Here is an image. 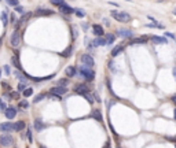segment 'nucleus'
I'll return each instance as SVG.
<instances>
[{
    "label": "nucleus",
    "instance_id": "nucleus-1",
    "mask_svg": "<svg viewBox=\"0 0 176 148\" xmlns=\"http://www.w3.org/2000/svg\"><path fill=\"white\" fill-rule=\"evenodd\" d=\"M79 74L87 81H94V78H95V71L89 66H85V64L79 69Z\"/></svg>",
    "mask_w": 176,
    "mask_h": 148
},
{
    "label": "nucleus",
    "instance_id": "nucleus-2",
    "mask_svg": "<svg viewBox=\"0 0 176 148\" xmlns=\"http://www.w3.org/2000/svg\"><path fill=\"white\" fill-rule=\"evenodd\" d=\"M110 15L114 18L116 21H118V22H124V24H127V22H129L131 21V15H129L128 12H125V11H112L110 12Z\"/></svg>",
    "mask_w": 176,
    "mask_h": 148
},
{
    "label": "nucleus",
    "instance_id": "nucleus-3",
    "mask_svg": "<svg viewBox=\"0 0 176 148\" xmlns=\"http://www.w3.org/2000/svg\"><path fill=\"white\" fill-rule=\"evenodd\" d=\"M10 43H11V47L14 48H18L21 44V33H19V29L15 28L14 33L11 34V39H10Z\"/></svg>",
    "mask_w": 176,
    "mask_h": 148
},
{
    "label": "nucleus",
    "instance_id": "nucleus-4",
    "mask_svg": "<svg viewBox=\"0 0 176 148\" xmlns=\"http://www.w3.org/2000/svg\"><path fill=\"white\" fill-rule=\"evenodd\" d=\"M14 144V139L11 134H1L0 136V145L3 147H11Z\"/></svg>",
    "mask_w": 176,
    "mask_h": 148
},
{
    "label": "nucleus",
    "instance_id": "nucleus-5",
    "mask_svg": "<svg viewBox=\"0 0 176 148\" xmlns=\"http://www.w3.org/2000/svg\"><path fill=\"white\" fill-rule=\"evenodd\" d=\"M117 36L123 37V39H133V32L129 29H118L117 30Z\"/></svg>",
    "mask_w": 176,
    "mask_h": 148
},
{
    "label": "nucleus",
    "instance_id": "nucleus-6",
    "mask_svg": "<svg viewBox=\"0 0 176 148\" xmlns=\"http://www.w3.org/2000/svg\"><path fill=\"white\" fill-rule=\"evenodd\" d=\"M81 63L92 67V66L95 64V60H94V58H92L89 54H84V55H81Z\"/></svg>",
    "mask_w": 176,
    "mask_h": 148
},
{
    "label": "nucleus",
    "instance_id": "nucleus-7",
    "mask_svg": "<svg viewBox=\"0 0 176 148\" xmlns=\"http://www.w3.org/2000/svg\"><path fill=\"white\" fill-rule=\"evenodd\" d=\"M0 130L4 132V133L12 132V130H15V124H11V122H3V124H0Z\"/></svg>",
    "mask_w": 176,
    "mask_h": 148
},
{
    "label": "nucleus",
    "instance_id": "nucleus-8",
    "mask_svg": "<svg viewBox=\"0 0 176 148\" xmlns=\"http://www.w3.org/2000/svg\"><path fill=\"white\" fill-rule=\"evenodd\" d=\"M54 14L52 10H48V8H37L36 12H35V15L37 16H50Z\"/></svg>",
    "mask_w": 176,
    "mask_h": 148
},
{
    "label": "nucleus",
    "instance_id": "nucleus-9",
    "mask_svg": "<svg viewBox=\"0 0 176 148\" xmlns=\"http://www.w3.org/2000/svg\"><path fill=\"white\" fill-rule=\"evenodd\" d=\"M68 92V88L66 87H61V85H55V87H52L51 88V93H55V95H65V93Z\"/></svg>",
    "mask_w": 176,
    "mask_h": 148
},
{
    "label": "nucleus",
    "instance_id": "nucleus-10",
    "mask_svg": "<svg viewBox=\"0 0 176 148\" xmlns=\"http://www.w3.org/2000/svg\"><path fill=\"white\" fill-rule=\"evenodd\" d=\"M74 92L79 93V95H84V93L89 92V89L84 84H77V85H74Z\"/></svg>",
    "mask_w": 176,
    "mask_h": 148
},
{
    "label": "nucleus",
    "instance_id": "nucleus-11",
    "mask_svg": "<svg viewBox=\"0 0 176 148\" xmlns=\"http://www.w3.org/2000/svg\"><path fill=\"white\" fill-rule=\"evenodd\" d=\"M58 8H59L61 14H63V15H69V14H73V12H74V8H72L70 6H68L66 3L62 4V6L58 7Z\"/></svg>",
    "mask_w": 176,
    "mask_h": 148
},
{
    "label": "nucleus",
    "instance_id": "nucleus-12",
    "mask_svg": "<svg viewBox=\"0 0 176 148\" xmlns=\"http://www.w3.org/2000/svg\"><path fill=\"white\" fill-rule=\"evenodd\" d=\"M30 16H32V12H26V14H22V16H21V19L17 22V25H15V28H18L19 25H24V24H26L29 19H30Z\"/></svg>",
    "mask_w": 176,
    "mask_h": 148
},
{
    "label": "nucleus",
    "instance_id": "nucleus-13",
    "mask_svg": "<svg viewBox=\"0 0 176 148\" xmlns=\"http://www.w3.org/2000/svg\"><path fill=\"white\" fill-rule=\"evenodd\" d=\"M4 114H6V117H7L8 119H14L17 115V110L14 107H7V110L4 111Z\"/></svg>",
    "mask_w": 176,
    "mask_h": 148
},
{
    "label": "nucleus",
    "instance_id": "nucleus-14",
    "mask_svg": "<svg viewBox=\"0 0 176 148\" xmlns=\"http://www.w3.org/2000/svg\"><path fill=\"white\" fill-rule=\"evenodd\" d=\"M92 30H94V34L98 37H102L105 34L103 28H102L100 25H92Z\"/></svg>",
    "mask_w": 176,
    "mask_h": 148
},
{
    "label": "nucleus",
    "instance_id": "nucleus-15",
    "mask_svg": "<svg viewBox=\"0 0 176 148\" xmlns=\"http://www.w3.org/2000/svg\"><path fill=\"white\" fill-rule=\"evenodd\" d=\"M92 44H94V47H99V45H107V41H106V39H105L103 36H102V37H98L96 40L92 41Z\"/></svg>",
    "mask_w": 176,
    "mask_h": 148
},
{
    "label": "nucleus",
    "instance_id": "nucleus-16",
    "mask_svg": "<svg viewBox=\"0 0 176 148\" xmlns=\"http://www.w3.org/2000/svg\"><path fill=\"white\" fill-rule=\"evenodd\" d=\"M153 43H156V44H167L168 41H167V39L165 37H158V36H151L150 37Z\"/></svg>",
    "mask_w": 176,
    "mask_h": 148
},
{
    "label": "nucleus",
    "instance_id": "nucleus-17",
    "mask_svg": "<svg viewBox=\"0 0 176 148\" xmlns=\"http://www.w3.org/2000/svg\"><path fill=\"white\" fill-rule=\"evenodd\" d=\"M33 126H35V129H36L37 132L43 130V129H44V124H43V121H41V118H36V119H35V124H33Z\"/></svg>",
    "mask_w": 176,
    "mask_h": 148
},
{
    "label": "nucleus",
    "instance_id": "nucleus-18",
    "mask_svg": "<svg viewBox=\"0 0 176 148\" xmlns=\"http://www.w3.org/2000/svg\"><path fill=\"white\" fill-rule=\"evenodd\" d=\"M66 77H69V78H72V77L76 76V73H77V69L76 67H73V66H69V67H66Z\"/></svg>",
    "mask_w": 176,
    "mask_h": 148
},
{
    "label": "nucleus",
    "instance_id": "nucleus-19",
    "mask_svg": "<svg viewBox=\"0 0 176 148\" xmlns=\"http://www.w3.org/2000/svg\"><path fill=\"white\" fill-rule=\"evenodd\" d=\"M131 44H146L147 43V37H138V39H131L129 41Z\"/></svg>",
    "mask_w": 176,
    "mask_h": 148
},
{
    "label": "nucleus",
    "instance_id": "nucleus-20",
    "mask_svg": "<svg viewBox=\"0 0 176 148\" xmlns=\"http://www.w3.org/2000/svg\"><path fill=\"white\" fill-rule=\"evenodd\" d=\"M123 51H124V45H123V44L116 45V47L112 49V56H113V58H116V56L118 55L120 52H123Z\"/></svg>",
    "mask_w": 176,
    "mask_h": 148
},
{
    "label": "nucleus",
    "instance_id": "nucleus-21",
    "mask_svg": "<svg viewBox=\"0 0 176 148\" xmlns=\"http://www.w3.org/2000/svg\"><path fill=\"white\" fill-rule=\"evenodd\" d=\"M11 63H12V66H15L17 70H21V71H22V66H21L19 60H18V56H11Z\"/></svg>",
    "mask_w": 176,
    "mask_h": 148
},
{
    "label": "nucleus",
    "instance_id": "nucleus-22",
    "mask_svg": "<svg viewBox=\"0 0 176 148\" xmlns=\"http://www.w3.org/2000/svg\"><path fill=\"white\" fill-rule=\"evenodd\" d=\"M92 117H94L96 121H99V122L103 121V118H102V112H100L99 110H94V111H92Z\"/></svg>",
    "mask_w": 176,
    "mask_h": 148
},
{
    "label": "nucleus",
    "instance_id": "nucleus-23",
    "mask_svg": "<svg viewBox=\"0 0 176 148\" xmlns=\"http://www.w3.org/2000/svg\"><path fill=\"white\" fill-rule=\"evenodd\" d=\"M0 19H1V22H3V26H7L8 25V16H7V12L3 11L1 14H0Z\"/></svg>",
    "mask_w": 176,
    "mask_h": 148
},
{
    "label": "nucleus",
    "instance_id": "nucleus-24",
    "mask_svg": "<svg viewBox=\"0 0 176 148\" xmlns=\"http://www.w3.org/2000/svg\"><path fill=\"white\" fill-rule=\"evenodd\" d=\"M25 126H26V124H25L24 121H18V122H15V130L17 132H21L22 129H25Z\"/></svg>",
    "mask_w": 176,
    "mask_h": 148
},
{
    "label": "nucleus",
    "instance_id": "nucleus-25",
    "mask_svg": "<svg viewBox=\"0 0 176 148\" xmlns=\"http://www.w3.org/2000/svg\"><path fill=\"white\" fill-rule=\"evenodd\" d=\"M105 39H106V41H107V45H109V44H113V43H114V40H116V36L109 33V34H106V36H105Z\"/></svg>",
    "mask_w": 176,
    "mask_h": 148
},
{
    "label": "nucleus",
    "instance_id": "nucleus-26",
    "mask_svg": "<svg viewBox=\"0 0 176 148\" xmlns=\"http://www.w3.org/2000/svg\"><path fill=\"white\" fill-rule=\"evenodd\" d=\"M70 80H66V78H62V80H58L56 81V85H61V87H68Z\"/></svg>",
    "mask_w": 176,
    "mask_h": 148
},
{
    "label": "nucleus",
    "instance_id": "nucleus-27",
    "mask_svg": "<svg viewBox=\"0 0 176 148\" xmlns=\"http://www.w3.org/2000/svg\"><path fill=\"white\" fill-rule=\"evenodd\" d=\"M146 26H147V28H154V29H165L164 25H161V24H156V22H154V24H147Z\"/></svg>",
    "mask_w": 176,
    "mask_h": 148
},
{
    "label": "nucleus",
    "instance_id": "nucleus-28",
    "mask_svg": "<svg viewBox=\"0 0 176 148\" xmlns=\"http://www.w3.org/2000/svg\"><path fill=\"white\" fill-rule=\"evenodd\" d=\"M74 14H76L79 18H84L85 16V11L84 10H81V8H76V10H74Z\"/></svg>",
    "mask_w": 176,
    "mask_h": 148
},
{
    "label": "nucleus",
    "instance_id": "nucleus-29",
    "mask_svg": "<svg viewBox=\"0 0 176 148\" xmlns=\"http://www.w3.org/2000/svg\"><path fill=\"white\" fill-rule=\"evenodd\" d=\"M72 51H73V47H72V45H70V47H68V48L65 49V51L62 52L61 55H62V56H65V58H68V56H70V54H72Z\"/></svg>",
    "mask_w": 176,
    "mask_h": 148
},
{
    "label": "nucleus",
    "instance_id": "nucleus-30",
    "mask_svg": "<svg viewBox=\"0 0 176 148\" xmlns=\"http://www.w3.org/2000/svg\"><path fill=\"white\" fill-rule=\"evenodd\" d=\"M50 3L55 7H61L62 4H65V0H50Z\"/></svg>",
    "mask_w": 176,
    "mask_h": 148
},
{
    "label": "nucleus",
    "instance_id": "nucleus-31",
    "mask_svg": "<svg viewBox=\"0 0 176 148\" xmlns=\"http://www.w3.org/2000/svg\"><path fill=\"white\" fill-rule=\"evenodd\" d=\"M45 97V95L44 93H40V95H36V96L33 97V103H39V102H41V100Z\"/></svg>",
    "mask_w": 176,
    "mask_h": 148
},
{
    "label": "nucleus",
    "instance_id": "nucleus-32",
    "mask_svg": "<svg viewBox=\"0 0 176 148\" xmlns=\"http://www.w3.org/2000/svg\"><path fill=\"white\" fill-rule=\"evenodd\" d=\"M7 1L8 6H11V7H17V6H19V1L18 0H6Z\"/></svg>",
    "mask_w": 176,
    "mask_h": 148
},
{
    "label": "nucleus",
    "instance_id": "nucleus-33",
    "mask_svg": "<svg viewBox=\"0 0 176 148\" xmlns=\"http://www.w3.org/2000/svg\"><path fill=\"white\" fill-rule=\"evenodd\" d=\"M7 110V106H6V102L3 99H0V112H4Z\"/></svg>",
    "mask_w": 176,
    "mask_h": 148
},
{
    "label": "nucleus",
    "instance_id": "nucleus-34",
    "mask_svg": "<svg viewBox=\"0 0 176 148\" xmlns=\"http://www.w3.org/2000/svg\"><path fill=\"white\" fill-rule=\"evenodd\" d=\"M32 95H33V89L32 88H26L24 91V96L25 97H29V96H32Z\"/></svg>",
    "mask_w": 176,
    "mask_h": 148
},
{
    "label": "nucleus",
    "instance_id": "nucleus-35",
    "mask_svg": "<svg viewBox=\"0 0 176 148\" xmlns=\"http://www.w3.org/2000/svg\"><path fill=\"white\" fill-rule=\"evenodd\" d=\"M83 96H84V97H85V99H87V100H88V103H89V104H92V103H94V97H92V96H91V95H89V92H87V93H84V95H83Z\"/></svg>",
    "mask_w": 176,
    "mask_h": 148
},
{
    "label": "nucleus",
    "instance_id": "nucleus-36",
    "mask_svg": "<svg viewBox=\"0 0 176 148\" xmlns=\"http://www.w3.org/2000/svg\"><path fill=\"white\" fill-rule=\"evenodd\" d=\"M77 36H79V32H77L76 26H72V39H73V40H76Z\"/></svg>",
    "mask_w": 176,
    "mask_h": 148
},
{
    "label": "nucleus",
    "instance_id": "nucleus-37",
    "mask_svg": "<svg viewBox=\"0 0 176 148\" xmlns=\"http://www.w3.org/2000/svg\"><path fill=\"white\" fill-rule=\"evenodd\" d=\"M25 89H26V84H25V82H19V84H18V91H19V92H24Z\"/></svg>",
    "mask_w": 176,
    "mask_h": 148
},
{
    "label": "nucleus",
    "instance_id": "nucleus-38",
    "mask_svg": "<svg viewBox=\"0 0 176 148\" xmlns=\"http://www.w3.org/2000/svg\"><path fill=\"white\" fill-rule=\"evenodd\" d=\"M19 107L21 108H28L29 107V103L26 102V100H22V102H19Z\"/></svg>",
    "mask_w": 176,
    "mask_h": 148
},
{
    "label": "nucleus",
    "instance_id": "nucleus-39",
    "mask_svg": "<svg viewBox=\"0 0 176 148\" xmlns=\"http://www.w3.org/2000/svg\"><path fill=\"white\" fill-rule=\"evenodd\" d=\"M26 134H28V140H29V143H33V137H32V130H30V129H29V130H28V133H26Z\"/></svg>",
    "mask_w": 176,
    "mask_h": 148
},
{
    "label": "nucleus",
    "instance_id": "nucleus-40",
    "mask_svg": "<svg viewBox=\"0 0 176 148\" xmlns=\"http://www.w3.org/2000/svg\"><path fill=\"white\" fill-rule=\"evenodd\" d=\"M14 8H15V11H17V12H21V14H24V12H25L24 7H21V6H17V7H14Z\"/></svg>",
    "mask_w": 176,
    "mask_h": 148
},
{
    "label": "nucleus",
    "instance_id": "nucleus-41",
    "mask_svg": "<svg viewBox=\"0 0 176 148\" xmlns=\"http://www.w3.org/2000/svg\"><path fill=\"white\" fill-rule=\"evenodd\" d=\"M165 36H167V37H171L172 40H175V34H173V33H169V32H167V33H165Z\"/></svg>",
    "mask_w": 176,
    "mask_h": 148
},
{
    "label": "nucleus",
    "instance_id": "nucleus-42",
    "mask_svg": "<svg viewBox=\"0 0 176 148\" xmlns=\"http://www.w3.org/2000/svg\"><path fill=\"white\" fill-rule=\"evenodd\" d=\"M4 73L7 74V76H10V66H4Z\"/></svg>",
    "mask_w": 176,
    "mask_h": 148
},
{
    "label": "nucleus",
    "instance_id": "nucleus-43",
    "mask_svg": "<svg viewBox=\"0 0 176 148\" xmlns=\"http://www.w3.org/2000/svg\"><path fill=\"white\" fill-rule=\"evenodd\" d=\"M11 97H14V99H18V97H19V95H18L17 92H14V93H11Z\"/></svg>",
    "mask_w": 176,
    "mask_h": 148
},
{
    "label": "nucleus",
    "instance_id": "nucleus-44",
    "mask_svg": "<svg viewBox=\"0 0 176 148\" xmlns=\"http://www.w3.org/2000/svg\"><path fill=\"white\" fill-rule=\"evenodd\" d=\"M103 24L106 25V26H110V25H109V19H103Z\"/></svg>",
    "mask_w": 176,
    "mask_h": 148
},
{
    "label": "nucleus",
    "instance_id": "nucleus-45",
    "mask_svg": "<svg viewBox=\"0 0 176 148\" xmlns=\"http://www.w3.org/2000/svg\"><path fill=\"white\" fill-rule=\"evenodd\" d=\"M10 21H11V22H15V16L12 15V14H11V18H10Z\"/></svg>",
    "mask_w": 176,
    "mask_h": 148
},
{
    "label": "nucleus",
    "instance_id": "nucleus-46",
    "mask_svg": "<svg viewBox=\"0 0 176 148\" xmlns=\"http://www.w3.org/2000/svg\"><path fill=\"white\" fill-rule=\"evenodd\" d=\"M172 102L176 104V95H173V96H172Z\"/></svg>",
    "mask_w": 176,
    "mask_h": 148
},
{
    "label": "nucleus",
    "instance_id": "nucleus-47",
    "mask_svg": "<svg viewBox=\"0 0 176 148\" xmlns=\"http://www.w3.org/2000/svg\"><path fill=\"white\" fill-rule=\"evenodd\" d=\"M103 148H110V143H106V144H105V147Z\"/></svg>",
    "mask_w": 176,
    "mask_h": 148
},
{
    "label": "nucleus",
    "instance_id": "nucleus-48",
    "mask_svg": "<svg viewBox=\"0 0 176 148\" xmlns=\"http://www.w3.org/2000/svg\"><path fill=\"white\" fill-rule=\"evenodd\" d=\"M83 29H84V30H87V29H88V26H87V24H84V25H83Z\"/></svg>",
    "mask_w": 176,
    "mask_h": 148
},
{
    "label": "nucleus",
    "instance_id": "nucleus-49",
    "mask_svg": "<svg viewBox=\"0 0 176 148\" xmlns=\"http://www.w3.org/2000/svg\"><path fill=\"white\" fill-rule=\"evenodd\" d=\"M172 73H173V76H175V80H176V67L173 69V71H172Z\"/></svg>",
    "mask_w": 176,
    "mask_h": 148
},
{
    "label": "nucleus",
    "instance_id": "nucleus-50",
    "mask_svg": "<svg viewBox=\"0 0 176 148\" xmlns=\"http://www.w3.org/2000/svg\"><path fill=\"white\" fill-rule=\"evenodd\" d=\"M175 119H176V108H175Z\"/></svg>",
    "mask_w": 176,
    "mask_h": 148
},
{
    "label": "nucleus",
    "instance_id": "nucleus-51",
    "mask_svg": "<svg viewBox=\"0 0 176 148\" xmlns=\"http://www.w3.org/2000/svg\"><path fill=\"white\" fill-rule=\"evenodd\" d=\"M0 76H1V70H0Z\"/></svg>",
    "mask_w": 176,
    "mask_h": 148
},
{
    "label": "nucleus",
    "instance_id": "nucleus-52",
    "mask_svg": "<svg viewBox=\"0 0 176 148\" xmlns=\"http://www.w3.org/2000/svg\"><path fill=\"white\" fill-rule=\"evenodd\" d=\"M175 15H176V11H175Z\"/></svg>",
    "mask_w": 176,
    "mask_h": 148
},
{
    "label": "nucleus",
    "instance_id": "nucleus-53",
    "mask_svg": "<svg viewBox=\"0 0 176 148\" xmlns=\"http://www.w3.org/2000/svg\"><path fill=\"white\" fill-rule=\"evenodd\" d=\"M118 148H121V147H118Z\"/></svg>",
    "mask_w": 176,
    "mask_h": 148
}]
</instances>
